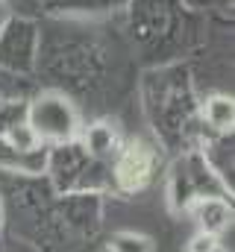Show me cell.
Returning <instances> with one entry per match:
<instances>
[{
    "mask_svg": "<svg viewBox=\"0 0 235 252\" xmlns=\"http://www.w3.org/2000/svg\"><path fill=\"white\" fill-rule=\"evenodd\" d=\"M27 124L39 132L41 141H71L79 129V118H77V109L62 97V94H41L33 100L30 106V118Z\"/></svg>",
    "mask_w": 235,
    "mask_h": 252,
    "instance_id": "cell-1",
    "label": "cell"
},
{
    "mask_svg": "<svg viewBox=\"0 0 235 252\" xmlns=\"http://www.w3.org/2000/svg\"><path fill=\"white\" fill-rule=\"evenodd\" d=\"M230 205L224 199H215V196H206L194 205V217L200 223V232H209V235H221L227 226H230Z\"/></svg>",
    "mask_w": 235,
    "mask_h": 252,
    "instance_id": "cell-2",
    "label": "cell"
},
{
    "mask_svg": "<svg viewBox=\"0 0 235 252\" xmlns=\"http://www.w3.org/2000/svg\"><path fill=\"white\" fill-rule=\"evenodd\" d=\"M118 176L126 188H141L150 176V156L141 150V147H129L120 167H118Z\"/></svg>",
    "mask_w": 235,
    "mask_h": 252,
    "instance_id": "cell-3",
    "label": "cell"
},
{
    "mask_svg": "<svg viewBox=\"0 0 235 252\" xmlns=\"http://www.w3.org/2000/svg\"><path fill=\"white\" fill-rule=\"evenodd\" d=\"M203 118L209 121V126L221 129V132H230L235 124V103L233 97L227 94H212L203 106Z\"/></svg>",
    "mask_w": 235,
    "mask_h": 252,
    "instance_id": "cell-4",
    "label": "cell"
},
{
    "mask_svg": "<svg viewBox=\"0 0 235 252\" xmlns=\"http://www.w3.org/2000/svg\"><path fill=\"white\" fill-rule=\"evenodd\" d=\"M15 153H21V156H30V153H39L41 150V138H39V132L33 129V126L27 124H15V126H9V132H6V138H3Z\"/></svg>",
    "mask_w": 235,
    "mask_h": 252,
    "instance_id": "cell-5",
    "label": "cell"
},
{
    "mask_svg": "<svg viewBox=\"0 0 235 252\" xmlns=\"http://www.w3.org/2000/svg\"><path fill=\"white\" fill-rule=\"evenodd\" d=\"M85 147L88 153L94 156H109L115 153V132L109 124H94L88 132H85Z\"/></svg>",
    "mask_w": 235,
    "mask_h": 252,
    "instance_id": "cell-6",
    "label": "cell"
},
{
    "mask_svg": "<svg viewBox=\"0 0 235 252\" xmlns=\"http://www.w3.org/2000/svg\"><path fill=\"white\" fill-rule=\"evenodd\" d=\"M109 252H153V241L141 232H118L109 241Z\"/></svg>",
    "mask_w": 235,
    "mask_h": 252,
    "instance_id": "cell-7",
    "label": "cell"
},
{
    "mask_svg": "<svg viewBox=\"0 0 235 252\" xmlns=\"http://www.w3.org/2000/svg\"><path fill=\"white\" fill-rule=\"evenodd\" d=\"M218 247H221L218 235H209V232H197L188 241V252H218Z\"/></svg>",
    "mask_w": 235,
    "mask_h": 252,
    "instance_id": "cell-8",
    "label": "cell"
}]
</instances>
